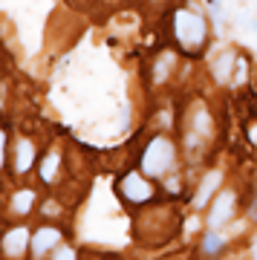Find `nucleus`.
Here are the masks:
<instances>
[{"instance_id": "1", "label": "nucleus", "mask_w": 257, "mask_h": 260, "mask_svg": "<svg viewBox=\"0 0 257 260\" xmlns=\"http://www.w3.org/2000/svg\"><path fill=\"white\" fill-rule=\"evenodd\" d=\"M174 35L182 49H197L205 41V20L191 9H179L174 15Z\"/></svg>"}, {"instance_id": "2", "label": "nucleus", "mask_w": 257, "mask_h": 260, "mask_svg": "<svg viewBox=\"0 0 257 260\" xmlns=\"http://www.w3.org/2000/svg\"><path fill=\"white\" fill-rule=\"evenodd\" d=\"M174 145H171V139H165V136H156V139L150 142L145 148V153H142V168H145V174H153V177H159V174H165L168 168L174 165Z\"/></svg>"}, {"instance_id": "3", "label": "nucleus", "mask_w": 257, "mask_h": 260, "mask_svg": "<svg viewBox=\"0 0 257 260\" xmlns=\"http://www.w3.org/2000/svg\"><path fill=\"white\" fill-rule=\"evenodd\" d=\"M121 194L127 197L130 203H147L153 197V185L147 179L136 177V174H127V177L121 179Z\"/></svg>"}, {"instance_id": "4", "label": "nucleus", "mask_w": 257, "mask_h": 260, "mask_svg": "<svg viewBox=\"0 0 257 260\" xmlns=\"http://www.w3.org/2000/svg\"><path fill=\"white\" fill-rule=\"evenodd\" d=\"M234 214V194L226 191L217 200H211V211H208V225L211 229H220L222 223H229V217Z\"/></svg>"}, {"instance_id": "5", "label": "nucleus", "mask_w": 257, "mask_h": 260, "mask_svg": "<svg viewBox=\"0 0 257 260\" xmlns=\"http://www.w3.org/2000/svg\"><path fill=\"white\" fill-rule=\"evenodd\" d=\"M58 243H61V232L46 225V229L35 232V237H32V243H29V246H32V254H35V257H41V254H46L49 249H55Z\"/></svg>"}, {"instance_id": "6", "label": "nucleus", "mask_w": 257, "mask_h": 260, "mask_svg": "<svg viewBox=\"0 0 257 260\" xmlns=\"http://www.w3.org/2000/svg\"><path fill=\"white\" fill-rule=\"evenodd\" d=\"M29 232L26 229H12L6 237H3V251L9 254V257H20L23 251H26V246H29Z\"/></svg>"}, {"instance_id": "7", "label": "nucleus", "mask_w": 257, "mask_h": 260, "mask_svg": "<svg viewBox=\"0 0 257 260\" xmlns=\"http://www.w3.org/2000/svg\"><path fill=\"white\" fill-rule=\"evenodd\" d=\"M217 188H220V174H217V171H211V174L200 182V188H197L194 205H197V208H205V203H211V197H214V191H217Z\"/></svg>"}, {"instance_id": "8", "label": "nucleus", "mask_w": 257, "mask_h": 260, "mask_svg": "<svg viewBox=\"0 0 257 260\" xmlns=\"http://www.w3.org/2000/svg\"><path fill=\"white\" fill-rule=\"evenodd\" d=\"M35 162V148H32V142L29 139H18L15 145V171L18 174H26L29 168Z\"/></svg>"}, {"instance_id": "9", "label": "nucleus", "mask_w": 257, "mask_h": 260, "mask_svg": "<svg viewBox=\"0 0 257 260\" xmlns=\"http://www.w3.org/2000/svg\"><path fill=\"white\" fill-rule=\"evenodd\" d=\"M174 64H176L174 52H162V55L156 58V64H153V81H156V84L168 81V73L174 70Z\"/></svg>"}, {"instance_id": "10", "label": "nucleus", "mask_w": 257, "mask_h": 260, "mask_svg": "<svg viewBox=\"0 0 257 260\" xmlns=\"http://www.w3.org/2000/svg\"><path fill=\"white\" fill-rule=\"evenodd\" d=\"M58 165H61V156H58V153H49V156L41 162V179H44V182H52Z\"/></svg>"}, {"instance_id": "11", "label": "nucleus", "mask_w": 257, "mask_h": 260, "mask_svg": "<svg viewBox=\"0 0 257 260\" xmlns=\"http://www.w3.org/2000/svg\"><path fill=\"white\" fill-rule=\"evenodd\" d=\"M32 203H35V194H32V191H18L15 200H12V211L15 214H26L29 208H32Z\"/></svg>"}, {"instance_id": "12", "label": "nucleus", "mask_w": 257, "mask_h": 260, "mask_svg": "<svg viewBox=\"0 0 257 260\" xmlns=\"http://www.w3.org/2000/svg\"><path fill=\"white\" fill-rule=\"evenodd\" d=\"M231 64H234V55H220V58H217V64H214V75H217L220 81H229Z\"/></svg>"}, {"instance_id": "13", "label": "nucleus", "mask_w": 257, "mask_h": 260, "mask_svg": "<svg viewBox=\"0 0 257 260\" xmlns=\"http://www.w3.org/2000/svg\"><path fill=\"white\" fill-rule=\"evenodd\" d=\"M194 133L202 136V139L211 133V119H208V113H205V110H200L197 116H194Z\"/></svg>"}, {"instance_id": "14", "label": "nucleus", "mask_w": 257, "mask_h": 260, "mask_svg": "<svg viewBox=\"0 0 257 260\" xmlns=\"http://www.w3.org/2000/svg\"><path fill=\"white\" fill-rule=\"evenodd\" d=\"M202 249H205V254H217V251L222 249V237L220 234H205V240H202Z\"/></svg>"}, {"instance_id": "15", "label": "nucleus", "mask_w": 257, "mask_h": 260, "mask_svg": "<svg viewBox=\"0 0 257 260\" xmlns=\"http://www.w3.org/2000/svg\"><path fill=\"white\" fill-rule=\"evenodd\" d=\"M55 260H75V251L70 249V246H64V249H58Z\"/></svg>"}, {"instance_id": "16", "label": "nucleus", "mask_w": 257, "mask_h": 260, "mask_svg": "<svg viewBox=\"0 0 257 260\" xmlns=\"http://www.w3.org/2000/svg\"><path fill=\"white\" fill-rule=\"evenodd\" d=\"M3 148H6V136H3V130H0V165H3Z\"/></svg>"}, {"instance_id": "17", "label": "nucleus", "mask_w": 257, "mask_h": 260, "mask_svg": "<svg viewBox=\"0 0 257 260\" xmlns=\"http://www.w3.org/2000/svg\"><path fill=\"white\" fill-rule=\"evenodd\" d=\"M251 257L257 260V237H254V243H251Z\"/></svg>"}, {"instance_id": "18", "label": "nucleus", "mask_w": 257, "mask_h": 260, "mask_svg": "<svg viewBox=\"0 0 257 260\" xmlns=\"http://www.w3.org/2000/svg\"><path fill=\"white\" fill-rule=\"evenodd\" d=\"M251 29H257V20H251Z\"/></svg>"}]
</instances>
